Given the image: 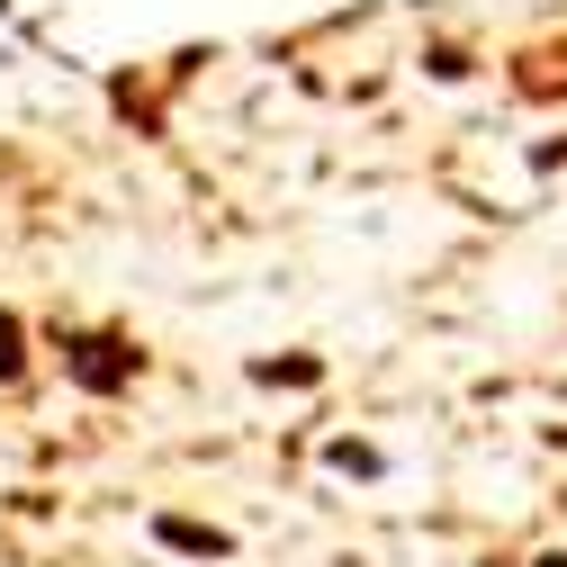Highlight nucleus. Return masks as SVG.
Instances as JSON below:
<instances>
[{"label":"nucleus","instance_id":"obj_1","mask_svg":"<svg viewBox=\"0 0 567 567\" xmlns=\"http://www.w3.org/2000/svg\"><path fill=\"white\" fill-rule=\"evenodd\" d=\"M63 370H73L91 396H117V388H135L145 351H135L126 333H73V342H63Z\"/></svg>","mask_w":567,"mask_h":567},{"label":"nucleus","instance_id":"obj_2","mask_svg":"<svg viewBox=\"0 0 567 567\" xmlns=\"http://www.w3.org/2000/svg\"><path fill=\"white\" fill-rule=\"evenodd\" d=\"M154 532H163V549H189V558H226V532H207V523H181V514H163Z\"/></svg>","mask_w":567,"mask_h":567},{"label":"nucleus","instance_id":"obj_3","mask_svg":"<svg viewBox=\"0 0 567 567\" xmlns=\"http://www.w3.org/2000/svg\"><path fill=\"white\" fill-rule=\"evenodd\" d=\"M19 370H28V324H19L10 307H0V388H10Z\"/></svg>","mask_w":567,"mask_h":567},{"label":"nucleus","instance_id":"obj_4","mask_svg":"<svg viewBox=\"0 0 567 567\" xmlns=\"http://www.w3.org/2000/svg\"><path fill=\"white\" fill-rule=\"evenodd\" d=\"M540 567H567V549H549V558H540Z\"/></svg>","mask_w":567,"mask_h":567}]
</instances>
